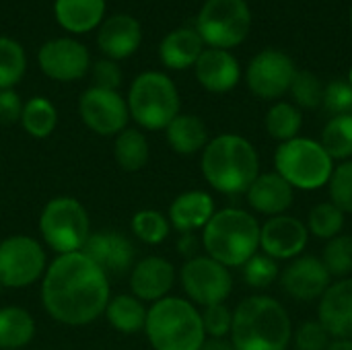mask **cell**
Segmentation results:
<instances>
[{
  "instance_id": "obj_1",
  "label": "cell",
  "mask_w": 352,
  "mask_h": 350,
  "mask_svg": "<svg viewBox=\"0 0 352 350\" xmlns=\"http://www.w3.org/2000/svg\"><path fill=\"white\" fill-rule=\"evenodd\" d=\"M111 299L109 276L82 252L56 256L41 278V305L64 326H89Z\"/></svg>"
},
{
  "instance_id": "obj_2",
  "label": "cell",
  "mask_w": 352,
  "mask_h": 350,
  "mask_svg": "<svg viewBox=\"0 0 352 350\" xmlns=\"http://www.w3.org/2000/svg\"><path fill=\"white\" fill-rule=\"evenodd\" d=\"M229 336L233 350H287L293 324L280 301L254 295L235 307Z\"/></svg>"
},
{
  "instance_id": "obj_3",
  "label": "cell",
  "mask_w": 352,
  "mask_h": 350,
  "mask_svg": "<svg viewBox=\"0 0 352 350\" xmlns=\"http://www.w3.org/2000/svg\"><path fill=\"white\" fill-rule=\"evenodd\" d=\"M202 175L221 194H245L260 175L256 146L239 134H221L202 151Z\"/></svg>"
},
{
  "instance_id": "obj_4",
  "label": "cell",
  "mask_w": 352,
  "mask_h": 350,
  "mask_svg": "<svg viewBox=\"0 0 352 350\" xmlns=\"http://www.w3.org/2000/svg\"><path fill=\"white\" fill-rule=\"evenodd\" d=\"M260 223L254 215L241 208H223L212 215L202 229V245L206 256L227 268L243 266L258 254Z\"/></svg>"
},
{
  "instance_id": "obj_5",
  "label": "cell",
  "mask_w": 352,
  "mask_h": 350,
  "mask_svg": "<svg viewBox=\"0 0 352 350\" xmlns=\"http://www.w3.org/2000/svg\"><path fill=\"white\" fill-rule=\"evenodd\" d=\"M144 334L155 350H200L206 342L202 314L182 297H165L151 303Z\"/></svg>"
},
{
  "instance_id": "obj_6",
  "label": "cell",
  "mask_w": 352,
  "mask_h": 350,
  "mask_svg": "<svg viewBox=\"0 0 352 350\" xmlns=\"http://www.w3.org/2000/svg\"><path fill=\"white\" fill-rule=\"evenodd\" d=\"M130 118L144 130H165L182 109L175 83L159 70L138 74L128 91Z\"/></svg>"
},
{
  "instance_id": "obj_7",
  "label": "cell",
  "mask_w": 352,
  "mask_h": 350,
  "mask_svg": "<svg viewBox=\"0 0 352 350\" xmlns=\"http://www.w3.org/2000/svg\"><path fill=\"white\" fill-rule=\"evenodd\" d=\"M274 167L293 190L314 192L328 186L334 161L318 140L297 136L278 144L274 153Z\"/></svg>"
},
{
  "instance_id": "obj_8",
  "label": "cell",
  "mask_w": 352,
  "mask_h": 350,
  "mask_svg": "<svg viewBox=\"0 0 352 350\" xmlns=\"http://www.w3.org/2000/svg\"><path fill=\"white\" fill-rule=\"evenodd\" d=\"M39 233L43 243L58 256L82 252L91 235L87 208L72 196L52 198L39 215Z\"/></svg>"
},
{
  "instance_id": "obj_9",
  "label": "cell",
  "mask_w": 352,
  "mask_h": 350,
  "mask_svg": "<svg viewBox=\"0 0 352 350\" xmlns=\"http://www.w3.org/2000/svg\"><path fill=\"white\" fill-rule=\"evenodd\" d=\"M252 27V10L245 0H206L196 19V31L204 45L231 50L243 43Z\"/></svg>"
},
{
  "instance_id": "obj_10",
  "label": "cell",
  "mask_w": 352,
  "mask_h": 350,
  "mask_svg": "<svg viewBox=\"0 0 352 350\" xmlns=\"http://www.w3.org/2000/svg\"><path fill=\"white\" fill-rule=\"evenodd\" d=\"M47 270L45 248L29 235H10L0 241V287L27 289Z\"/></svg>"
},
{
  "instance_id": "obj_11",
  "label": "cell",
  "mask_w": 352,
  "mask_h": 350,
  "mask_svg": "<svg viewBox=\"0 0 352 350\" xmlns=\"http://www.w3.org/2000/svg\"><path fill=\"white\" fill-rule=\"evenodd\" d=\"M179 281L188 301L202 307L225 303L233 291V276L229 268L208 256L186 260L179 270Z\"/></svg>"
},
{
  "instance_id": "obj_12",
  "label": "cell",
  "mask_w": 352,
  "mask_h": 350,
  "mask_svg": "<svg viewBox=\"0 0 352 350\" xmlns=\"http://www.w3.org/2000/svg\"><path fill=\"white\" fill-rule=\"evenodd\" d=\"M78 116L82 124L99 136H118L128 128L130 111L126 99L118 91L89 87L78 99Z\"/></svg>"
},
{
  "instance_id": "obj_13",
  "label": "cell",
  "mask_w": 352,
  "mask_h": 350,
  "mask_svg": "<svg viewBox=\"0 0 352 350\" xmlns=\"http://www.w3.org/2000/svg\"><path fill=\"white\" fill-rule=\"evenodd\" d=\"M297 74L295 62L280 50H262L248 66L245 80L250 91L260 99H280L291 91Z\"/></svg>"
},
{
  "instance_id": "obj_14",
  "label": "cell",
  "mask_w": 352,
  "mask_h": 350,
  "mask_svg": "<svg viewBox=\"0 0 352 350\" xmlns=\"http://www.w3.org/2000/svg\"><path fill=\"white\" fill-rule=\"evenodd\" d=\"M37 64L47 78L72 83L91 70V56L80 41L72 37H56L39 47Z\"/></svg>"
},
{
  "instance_id": "obj_15",
  "label": "cell",
  "mask_w": 352,
  "mask_h": 350,
  "mask_svg": "<svg viewBox=\"0 0 352 350\" xmlns=\"http://www.w3.org/2000/svg\"><path fill=\"white\" fill-rule=\"evenodd\" d=\"M309 241L305 223L297 217H270L260 229V248L272 260H295L303 254Z\"/></svg>"
},
{
  "instance_id": "obj_16",
  "label": "cell",
  "mask_w": 352,
  "mask_h": 350,
  "mask_svg": "<svg viewBox=\"0 0 352 350\" xmlns=\"http://www.w3.org/2000/svg\"><path fill=\"white\" fill-rule=\"evenodd\" d=\"M82 254L93 260L107 276H122L132 270L136 248L120 231H95L89 235Z\"/></svg>"
},
{
  "instance_id": "obj_17",
  "label": "cell",
  "mask_w": 352,
  "mask_h": 350,
  "mask_svg": "<svg viewBox=\"0 0 352 350\" xmlns=\"http://www.w3.org/2000/svg\"><path fill=\"white\" fill-rule=\"evenodd\" d=\"M280 287L297 301L320 299L332 285L324 262L316 256H299L280 272Z\"/></svg>"
},
{
  "instance_id": "obj_18",
  "label": "cell",
  "mask_w": 352,
  "mask_h": 350,
  "mask_svg": "<svg viewBox=\"0 0 352 350\" xmlns=\"http://www.w3.org/2000/svg\"><path fill=\"white\" fill-rule=\"evenodd\" d=\"M175 285V268L161 256H148L136 262L130 270V291L142 303H157L169 297Z\"/></svg>"
},
{
  "instance_id": "obj_19",
  "label": "cell",
  "mask_w": 352,
  "mask_h": 350,
  "mask_svg": "<svg viewBox=\"0 0 352 350\" xmlns=\"http://www.w3.org/2000/svg\"><path fill=\"white\" fill-rule=\"evenodd\" d=\"M320 324L336 340H352V278L332 283L320 299Z\"/></svg>"
},
{
  "instance_id": "obj_20",
  "label": "cell",
  "mask_w": 352,
  "mask_h": 350,
  "mask_svg": "<svg viewBox=\"0 0 352 350\" xmlns=\"http://www.w3.org/2000/svg\"><path fill=\"white\" fill-rule=\"evenodd\" d=\"M142 43V27L132 14H113L99 25L97 45L107 60L130 58Z\"/></svg>"
},
{
  "instance_id": "obj_21",
  "label": "cell",
  "mask_w": 352,
  "mask_h": 350,
  "mask_svg": "<svg viewBox=\"0 0 352 350\" xmlns=\"http://www.w3.org/2000/svg\"><path fill=\"white\" fill-rule=\"evenodd\" d=\"M198 83L210 93H229L241 78V66L229 50L206 47L194 64Z\"/></svg>"
},
{
  "instance_id": "obj_22",
  "label": "cell",
  "mask_w": 352,
  "mask_h": 350,
  "mask_svg": "<svg viewBox=\"0 0 352 350\" xmlns=\"http://www.w3.org/2000/svg\"><path fill=\"white\" fill-rule=\"evenodd\" d=\"M245 196H248V204L256 212L268 215V217L285 215L295 202L293 188L276 171L260 173L256 182L250 186V190L245 192Z\"/></svg>"
},
{
  "instance_id": "obj_23",
  "label": "cell",
  "mask_w": 352,
  "mask_h": 350,
  "mask_svg": "<svg viewBox=\"0 0 352 350\" xmlns=\"http://www.w3.org/2000/svg\"><path fill=\"white\" fill-rule=\"evenodd\" d=\"M214 200L208 192L202 190H190L179 194L167 212V219L171 227L179 233H194L198 229H204L208 221L214 215Z\"/></svg>"
},
{
  "instance_id": "obj_24",
  "label": "cell",
  "mask_w": 352,
  "mask_h": 350,
  "mask_svg": "<svg viewBox=\"0 0 352 350\" xmlns=\"http://www.w3.org/2000/svg\"><path fill=\"white\" fill-rule=\"evenodd\" d=\"M204 52V41L196 29H175L167 33L159 45V60L169 70H186L194 66Z\"/></svg>"
},
{
  "instance_id": "obj_25",
  "label": "cell",
  "mask_w": 352,
  "mask_h": 350,
  "mask_svg": "<svg viewBox=\"0 0 352 350\" xmlns=\"http://www.w3.org/2000/svg\"><path fill=\"white\" fill-rule=\"evenodd\" d=\"M54 14L68 33H89L103 23L105 0H56Z\"/></svg>"
},
{
  "instance_id": "obj_26",
  "label": "cell",
  "mask_w": 352,
  "mask_h": 350,
  "mask_svg": "<svg viewBox=\"0 0 352 350\" xmlns=\"http://www.w3.org/2000/svg\"><path fill=\"white\" fill-rule=\"evenodd\" d=\"M165 136L177 155H196L208 144V128L194 113H179L167 128Z\"/></svg>"
},
{
  "instance_id": "obj_27",
  "label": "cell",
  "mask_w": 352,
  "mask_h": 350,
  "mask_svg": "<svg viewBox=\"0 0 352 350\" xmlns=\"http://www.w3.org/2000/svg\"><path fill=\"white\" fill-rule=\"evenodd\" d=\"M146 314H148L146 305L140 299H136L132 293L130 295H116V297H111L107 307H105V311H103L107 324L113 330H118V332H122L126 336L144 332Z\"/></svg>"
},
{
  "instance_id": "obj_28",
  "label": "cell",
  "mask_w": 352,
  "mask_h": 350,
  "mask_svg": "<svg viewBox=\"0 0 352 350\" xmlns=\"http://www.w3.org/2000/svg\"><path fill=\"white\" fill-rule=\"evenodd\" d=\"M35 338L33 316L16 305L0 307V350L25 349Z\"/></svg>"
},
{
  "instance_id": "obj_29",
  "label": "cell",
  "mask_w": 352,
  "mask_h": 350,
  "mask_svg": "<svg viewBox=\"0 0 352 350\" xmlns=\"http://www.w3.org/2000/svg\"><path fill=\"white\" fill-rule=\"evenodd\" d=\"M148 157H151V144L140 130L126 128L116 136L113 159L124 171L128 173L140 171L148 163Z\"/></svg>"
},
{
  "instance_id": "obj_30",
  "label": "cell",
  "mask_w": 352,
  "mask_h": 350,
  "mask_svg": "<svg viewBox=\"0 0 352 350\" xmlns=\"http://www.w3.org/2000/svg\"><path fill=\"white\" fill-rule=\"evenodd\" d=\"M58 124V111L45 97H31L23 103L21 126L33 138H47Z\"/></svg>"
},
{
  "instance_id": "obj_31",
  "label": "cell",
  "mask_w": 352,
  "mask_h": 350,
  "mask_svg": "<svg viewBox=\"0 0 352 350\" xmlns=\"http://www.w3.org/2000/svg\"><path fill=\"white\" fill-rule=\"evenodd\" d=\"M320 144L332 161L352 159V116H334L322 130Z\"/></svg>"
},
{
  "instance_id": "obj_32",
  "label": "cell",
  "mask_w": 352,
  "mask_h": 350,
  "mask_svg": "<svg viewBox=\"0 0 352 350\" xmlns=\"http://www.w3.org/2000/svg\"><path fill=\"white\" fill-rule=\"evenodd\" d=\"M301 126H303V113L293 103L278 101L266 113V130L272 138L280 142L297 138Z\"/></svg>"
},
{
  "instance_id": "obj_33",
  "label": "cell",
  "mask_w": 352,
  "mask_h": 350,
  "mask_svg": "<svg viewBox=\"0 0 352 350\" xmlns=\"http://www.w3.org/2000/svg\"><path fill=\"white\" fill-rule=\"evenodd\" d=\"M27 70V54L12 37H0V91L21 83Z\"/></svg>"
},
{
  "instance_id": "obj_34",
  "label": "cell",
  "mask_w": 352,
  "mask_h": 350,
  "mask_svg": "<svg viewBox=\"0 0 352 350\" xmlns=\"http://www.w3.org/2000/svg\"><path fill=\"white\" fill-rule=\"evenodd\" d=\"M130 227H132V235L136 239H140L142 243H146V245H159L171 233L169 219L161 210H153V208L138 210L132 217Z\"/></svg>"
},
{
  "instance_id": "obj_35",
  "label": "cell",
  "mask_w": 352,
  "mask_h": 350,
  "mask_svg": "<svg viewBox=\"0 0 352 350\" xmlns=\"http://www.w3.org/2000/svg\"><path fill=\"white\" fill-rule=\"evenodd\" d=\"M344 227V212L332 202H320L311 208L307 219V231L318 239H334Z\"/></svg>"
},
{
  "instance_id": "obj_36",
  "label": "cell",
  "mask_w": 352,
  "mask_h": 350,
  "mask_svg": "<svg viewBox=\"0 0 352 350\" xmlns=\"http://www.w3.org/2000/svg\"><path fill=\"white\" fill-rule=\"evenodd\" d=\"M322 262L330 276L346 278L352 272V237L351 235H336L324 248Z\"/></svg>"
},
{
  "instance_id": "obj_37",
  "label": "cell",
  "mask_w": 352,
  "mask_h": 350,
  "mask_svg": "<svg viewBox=\"0 0 352 350\" xmlns=\"http://www.w3.org/2000/svg\"><path fill=\"white\" fill-rule=\"evenodd\" d=\"M324 85L311 70H297L291 95L301 109H318L324 103Z\"/></svg>"
},
{
  "instance_id": "obj_38",
  "label": "cell",
  "mask_w": 352,
  "mask_h": 350,
  "mask_svg": "<svg viewBox=\"0 0 352 350\" xmlns=\"http://www.w3.org/2000/svg\"><path fill=\"white\" fill-rule=\"evenodd\" d=\"M330 202L344 215H352V159L334 167L328 182Z\"/></svg>"
},
{
  "instance_id": "obj_39",
  "label": "cell",
  "mask_w": 352,
  "mask_h": 350,
  "mask_svg": "<svg viewBox=\"0 0 352 350\" xmlns=\"http://www.w3.org/2000/svg\"><path fill=\"white\" fill-rule=\"evenodd\" d=\"M278 276V262L266 254H256L243 264V278L254 289H268Z\"/></svg>"
},
{
  "instance_id": "obj_40",
  "label": "cell",
  "mask_w": 352,
  "mask_h": 350,
  "mask_svg": "<svg viewBox=\"0 0 352 350\" xmlns=\"http://www.w3.org/2000/svg\"><path fill=\"white\" fill-rule=\"evenodd\" d=\"M202 326H204L206 336L223 340V338H227L231 334L233 311L225 303L204 307V311H202Z\"/></svg>"
},
{
  "instance_id": "obj_41",
  "label": "cell",
  "mask_w": 352,
  "mask_h": 350,
  "mask_svg": "<svg viewBox=\"0 0 352 350\" xmlns=\"http://www.w3.org/2000/svg\"><path fill=\"white\" fill-rule=\"evenodd\" d=\"M324 105L334 116H352V87L349 80H332L324 89Z\"/></svg>"
},
{
  "instance_id": "obj_42",
  "label": "cell",
  "mask_w": 352,
  "mask_h": 350,
  "mask_svg": "<svg viewBox=\"0 0 352 350\" xmlns=\"http://www.w3.org/2000/svg\"><path fill=\"white\" fill-rule=\"evenodd\" d=\"M330 338L320 322H303L295 332V347L297 350H328Z\"/></svg>"
},
{
  "instance_id": "obj_43",
  "label": "cell",
  "mask_w": 352,
  "mask_h": 350,
  "mask_svg": "<svg viewBox=\"0 0 352 350\" xmlns=\"http://www.w3.org/2000/svg\"><path fill=\"white\" fill-rule=\"evenodd\" d=\"M91 78H93V87L118 91L122 85V70H120L118 62L103 58V60H97L95 64H91Z\"/></svg>"
},
{
  "instance_id": "obj_44",
  "label": "cell",
  "mask_w": 352,
  "mask_h": 350,
  "mask_svg": "<svg viewBox=\"0 0 352 350\" xmlns=\"http://www.w3.org/2000/svg\"><path fill=\"white\" fill-rule=\"evenodd\" d=\"M23 101L14 89L0 91V126H12L21 122Z\"/></svg>"
},
{
  "instance_id": "obj_45",
  "label": "cell",
  "mask_w": 352,
  "mask_h": 350,
  "mask_svg": "<svg viewBox=\"0 0 352 350\" xmlns=\"http://www.w3.org/2000/svg\"><path fill=\"white\" fill-rule=\"evenodd\" d=\"M198 248H200V241L194 233H182L179 241H177V250L182 256H186L188 260L196 258L198 256Z\"/></svg>"
},
{
  "instance_id": "obj_46",
  "label": "cell",
  "mask_w": 352,
  "mask_h": 350,
  "mask_svg": "<svg viewBox=\"0 0 352 350\" xmlns=\"http://www.w3.org/2000/svg\"><path fill=\"white\" fill-rule=\"evenodd\" d=\"M200 350H233V347H231V342L229 340H219V338H210V340H206L202 347H200Z\"/></svg>"
},
{
  "instance_id": "obj_47",
  "label": "cell",
  "mask_w": 352,
  "mask_h": 350,
  "mask_svg": "<svg viewBox=\"0 0 352 350\" xmlns=\"http://www.w3.org/2000/svg\"><path fill=\"white\" fill-rule=\"evenodd\" d=\"M328 350H352V340H334L330 342Z\"/></svg>"
},
{
  "instance_id": "obj_48",
  "label": "cell",
  "mask_w": 352,
  "mask_h": 350,
  "mask_svg": "<svg viewBox=\"0 0 352 350\" xmlns=\"http://www.w3.org/2000/svg\"><path fill=\"white\" fill-rule=\"evenodd\" d=\"M349 85L352 87V68H351V72H349Z\"/></svg>"
},
{
  "instance_id": "obj_49",
  "label": "cell",
  "mask_w": 352,
  "mask_h": 350,
  "mask_svg": "<svg viewBox=\"0 0 352 350\" xmlns=\"http://www.w3.org/2000/svg\"><path fill=\"white\" fill-rule=\"evenodd\" d=\"M351 27H352V6H351Z\"/></svg>"
}]
</instances>
